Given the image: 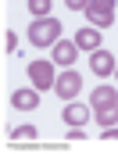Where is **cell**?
I'll list each match as a JSON object with an SVG mask.
<instances>
[{
    "instance_id": "cell-1",
    "label": "cell",
    "mask_w": 118,
    "mask_h": 154,
    "mask_svg": "<svg viewBox=\"0 0 118 154\" xmlns=\"http://www.w3.org/2000/svg\"><path fill=\"white\" fill-rule=\"evenodd\" d=\"M61 39V22L57 18H32V25H29V43L32 47H54Z\"/></svg>"
},
{
    "instance_id": "cell-2",
    "label": "cell",
    "mask_w": 118,
    "mask_h": 154,
    "mask_svg": "<svg viewBox=\"0 0 118 154\" xmlns=\"http://www.w3.org/2000/svg\"><path fill=\"white\" fill-rule=\"evenodd\" d=\"M79 90H82V75H79L75 68H65V72L57 75V82H54V93H57L61 100H72Z\"/></svg>"
},
{
    "instance_id": "cell-3",
    "label": "cell",
    "mask_w": 118,
    "mask_h": 154,
    "mask_svg": "<svg viewBox=\"0 0 118 154\" xmlns=\"http://www.w3.org/2000/svg\"><path fill=\"white\" fill-rule=\"evenodd\" d=\"M29 79L36 90H54V61H29Z\"/></svg>"
},
{
    "instance_id": "cell-4",
    "label": "cell",
    "mask_w": 118,
    "mask_h": 154,
    "mask_svg": "<svg viewBox=\"0 0 118 154\" xmlns=\"http://www.w3.org/2000/svg\"><path fill=\"white\" fill-rule=\"evenodd\" d=\"M50 50H54V57H50V61H54V65H61V68H72V61H75V54H79L75 39H72V43H68V39H57Z\"/></svg>"
},
{
    "instance_id": "cell-5",
    "label": "cell",
    "mask_w": 118,
    "mask_h": 154,
    "mask_svg": "<svg viewBox=\"0 0 118 154\" xmlns=\"http://www.w3.org/2000/svg\"><path fill=\"white\" fill-rule=\"evenodd\" d=\"M89 68H93V75H111L118 68V61H115V54H107V50H93L89 54Z\"/></svg>"
},
{
    "instance_id": "cell-6",
    "label": "cell",
    "mask_w": 118,
    "mask_h": 154,
    "mask_svg": "<svg viewBox=\"0 0 118 154\" xmlns=\"http://www.w3.org/2000/svg\"><path fill=\"white\" fill-rule=\"evenodd\" d=\"M11 108H18V111H36L39 108V90H14L11 93Z\"/></svg>"
},
{
    "instance_id": "cell-7",
    "label": "cell",
    "mask_w": 118,
    "mask_h": 154,
    "mask_svg": "<svg viewBox=\"0 0 118 154\" xmlns=\"http://www.w3.org/2000/svg\"><path fill=\"white\" fill-rule=\"evenodd\" d=\"M75 47L79 50H100V29H93V25H86V29H79L75 32Z\"/></svg>"
},
{
    "instance_id": "cell-8",
    "label": "cell",
    "mask_w": 118,
    "mask_h": 154,
    "mask_svg": "<svg viewBox=\"0 0 118 154\" xmlns=\"http://www.w3.org/2000/svg\"><path fill=\"white\" fill-rule=\"evenodd\" d=\"M89 115H93V108H86V104H68L61 118H65L68 125H86V122H89Z\"/></svg>"
},
{
    "instance_id": "cell-9",
    "label": "cell",
    "mask_w": 118,
    "mask_h": 154,
    "mask_svg": "<svg viewBox=\"0 0 118 154\" xmlns=\"http://www.w3.org/2000/svg\"><path fill=\"white\" fill-rule=\"evenodd\" d=\"M86 18L93 29H111L115 25V11H100V7H86Z\"/></svg>"
},
{
    "instance_id": "cell-10",
    "label": "cell",
    "mask_w": 118,
    "mask_h": 154,
    "mask_svg": "<svg viewBox=\"0 0 118 154\" xmlns=\"http://www.w3.org/2000/svg\"><path fill=\"white\" fill-rule=\"evenodd\" d=\"M111 104H118V93L111 86H97L93 90V108H111Z\"/></svg>"
},
{
    "instance_id": "cell-11",
    "label": "cell",
    "mask_w": 118,
    "mask_h": 154,
    "mask_svg": "<svg viewBox=\"0 0 118 154\" xmlns=\"http://www.w3.org/2000/svg\"><path fill=\"white\" fill-rule=\"evenodd\" d=\"M93 118H97V125H118V104H111V108H93Z\"/></svg>"
},
{
    "instance_id": "cell-12",
    "label": "cell",
    "mask_w": 118,
    "mask_h": 154,
    "mask_svg": "<svg viewBox=\"0 0 118 154\" xmlns=\"http://www.w3.org/2000/svg\"><path fill=\"white\" fill-rule=\"evenodd\" d=\"M50 0H29V11H32V18H50Z\"/></svg>"
},
{
    "instance_id": "cell-13",
    "label": "cell",
    "mask_w": 118,
    "mask_h": 154,
    "mask_svg": "<svg viewBox=\"0 0 118 154\" xmlns=\"http://www.w3.org/2000/svg\"><path fill=\"white\" fill-rule=\"evenodd\" d=\"M11 140H36V125H18L11 133Z\"/></svg>"
},
{
    "instance_id": "cell-14",
    "label": "cell",
    "mask_w": 118,
    "mask_h": 154,
    "mask_svg": "<svg viewBox=\"0 0 118 154\" xmlns=\"http://www.w3.org/2000/svg\"><path fill=\"white\" fill-rule=\"evenodd\" d=\"M14 47H18V36H14V32L7 29V32H4V54H11Z\"/></svg>"
},
{
    "instance_id": "cell-15",
    "label": "cell",
    "mask_w": 118,
    "mask_h": 154,
    "mask_svg": "<svg viewBox=\"0 0 118 154\" xmlns=\"http://www.w3.org/2000/svg\"><path fill=\"white\" fill-rule=\"evenodd\" d=\"M89 7H100V11H115V0H89Z\"/></svg>"
},
{
    "instance_id": "cell-16",
    "label": "cell",
    "mask_w": 118,
    "mask_h": 154,
    "mask_svg": "<svg viewBox=\"0 0 118 154\" xmlns=\"http://www.w3.org/2000/svg\"><path fill=\"white\" fill-rule=\"evenodd\" d=\"M65 4H68L72 11H86V7H89V0H65Z\"/></svg>"
},
{
    "instance_id": "cell-17",
    "label": "cell",
    "mask_w": 118,
    "mask_h": 154,
    "mask_svg": "<svg viewBox=\"0 0 118 154\" xmlns=\"http://www.w3.org/2000/svg\"><path fill=\"white\" fill-rule=\"evenodd\" d=\"M104 140H118V125H107L104 129Z\"/></svg>"
},
{
    "instance_id": "cell-18",
    "label": "cell",
    "mask_w": 118,
    "mask_h": 154,
    "mask_svg": "<svg viewBox=\"0 0 118 154\" xmlns=\"http://www.w3.org/2000/svg\"><path fill=\"white\" fill-rule=\"evenodd\" d=\"M115 75H118V68H115Z\"/></svg>"
}]
</instances>
